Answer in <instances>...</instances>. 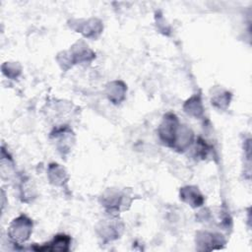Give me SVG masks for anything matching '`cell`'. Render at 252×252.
Instances as JSON below:
<instances>
[{
  "label": "cell",
  "instance_id": "30bf717a",
  "mask_svg": "<svg viewBox=\"0 0 252 252\" xmlns=\"http://www.w3.org/2000/svg\"><path fill=\"white\" fill-rule=\"evenodd\" d=\"M101 23L95 19L89 20L80 30L86 37H96L101 32Z\"/></svg>",
  "mask_w": 252,
  "mask_h": 252
},
{
  "label": "cell",
  "instance_id": "277c9868",
  "mask_svg": "<svg viewBox=\"0 0 252 252\" xmlns=\"http://www.w3.org/2000/svg\"><path fill=\"white\" fill-rule=\"evenodd\" d=\"M180 199L183 202L192 206L193 208L200 207L204 203L203 195L200 193L198 188L195 186H186V187L181 188Z\"/></svg>",
  "mask_w": 252,
  "mask_h": 252
},
{
  "label": "cell",
  "instance_id": "9c48e42d",
  "mask_svg": "<svg viewBox=\"0 0 252 252\" xmlns=\"http://www.w3.org/2000/svg\"><path fill=\"white\" fill-rule=\"evenodd\" d=\"M184 109L189 115L200 117L203 114V104L200 95H194L189 98L184 104Z\"/></svg>",
  "mask_w": 252,
  "mask_h": 252
},
{
  "label": "cell",
  "instance_id": "8992f818",
  "mask_svg": "<svg viewBox=\"0 0 252 252\" xmlns=\"http://www.w3.org/2000/svg\"><path fill=\"white\" fill-rule=\"evenodd\" d=\"M55 141L57 142V148L63 153L69 151L72 142V133L68 128H61L53 133Z\"/></svg>",
  "mask_w": 252,
  "mask_h": 252
},
{
  "label": "cell",
  "instance_id": "ba28073f",
  "mask_svg": "<svg viewBox=\"0 0 252 252\" xmlns=\"http://www.w3.org/2000/svg\"><path fill=\"white\" fill-rule=\"evenodd\" d=\"M48 177H49L50 182L57 186L63 185L67 181V178H68L67 172L65 171V169L57 163H51L49 165Z\"/></svg>",
  "mask_w": 252,
  "mask_h": 252
},
{
  "label": "cell",
  "instance_id": "5b68a950",
  "mask_svg": "<svg viewBox=\"0 0 252 252\" xmlns=\"http://www.w3.org/2000/svg\"><path fill=\"white\" fill-rule=\"evenodd\" d=\"M71 239L68 235L58 234L56 235L48 245L39 247L38 250H49V251H68Z\"/></svg>",
  "mask_w": 252,
  "mask_h": 252
},
{
  "label": "cell",
  "instance_id": "8fae6325",
  "mask_svg": "<svg viewBox=\"0 0 252 252\" xmlns=\"http://www.w3.org/2000/svg\"><path fill=\"white\" fill-rule=\"evenodd\" d=\"M230 101V94L226 91H220L216 93L212 98V104L219 108H225Z\"/></svg>",
  "mask_w": 252,
  "mask_h": 252
},
{
  "label": "cell",
  "instance_id": "52a82bcc",
  "mask_svg": "<svg viewBox=\"0 0 252 252\" xmlns=\"http://www.w3.org/2000/svg\"><path fill=\"white\" fill-rule=\"evenodd\" d=\"M126 87L122 82H112L107 86V96L114 103H119L125 96Z\"/></svg>",
  "mask_w": 252,
  "mask_h": 252
},
{
  "label": "cell",
  "instance_id": "7c38bea8",
  "mask_svg": "<svg viewBox=\"0 0 252 252\" xmlns=\"http://www.w3.org/2000/svg\"><path fill=\"white\" fill-rule=\"evenodd\" d=\"M102 237L112 240L114 238H117L119 235V224L114 223L111 221L110 223H104L102 224Z\"/></svg>",
  "mask_w": 252,
  "mask_h": 252
},
{
  "label": "cell",
  "instance_id": "3957f363",
  "mask_svg": "<svg viewBox=\"0 0 252 252\" xmlns=\"http://www.w3.org/2000/svg\"><path fill=\"white\" fill-rule=\"evenodd\" d=\"M196 242L198 245L202 246V250H213L220 248V245L224 243V240L220 234L202 231L197 234Z\"/></svg>",
  "mask_w": 252,
  "mask_h": 252
},
{
  "label": "cell",
  "instance_id": "7a4b0ae2",
  "mask_svg": "<svg viewBox=\"0 0 252 252\" xmlns=\"http://www.w3.org/2000/svg\"><path fill=\"white\" fill-rule=\"evenodd\" d=\"M180 124L177 117L172 113H167L164 115L163 120L159 126L158 133L161 141L169 147L173 148L176 134Z\"/></svg>",
  "mask_w": 252,
  "mask_h": 252
},
{
  "label": "cell",
  "instance_id": "6da1fadb",
  "mask_svg": "<svg viewBox=\"0 0 252 252\" xmlns=\"http://www.w3.org/2000/svg\"><path fill=\"white\" fill-rule=\"evenodd\" d=\"M32 230V221L31 219H29L27 216L22 215L10 223V226L8 228V233L11 239L21 244L29 239Z\"/></svg>",
  "mask_w": 252,
  "mask_h": 252
},
{
  "label": "cell",
  "instance_id": "4fadbf2b",
  "mask_svg": "<svg viewBox=\"0 0 252 252\" xmlns=\"http://www.w3.org/2000/svg\"><path fill=\"white\" fill-rule=\"evenodd\" d=\"M3 66L7 67V71H3L8 77H17L18 74H20L21 69L20 67H18V65L16 63H6Z\"/></svg>",
  "mask_w": 252,
  "mask_h": 252
}]
</instances>
